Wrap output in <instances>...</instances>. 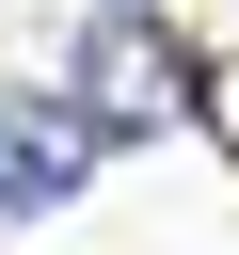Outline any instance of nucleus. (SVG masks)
<instances>
[{
	"instance_id": "f257e3e1",
	"label": "nucleus",
	"mask_w": 239,
	"mask_h": 255,
	"mask_svg": "<svg viewBox=\"0 0 239 255\" xmlns=\"http://www.w3.org/2000/svg\"><path fill=\"white\" fill-rule=\"evenodd\" d=\"M96 112L80 96H48V80H0V223H48V207H80V175H96Z\"/></svg>"
},
{
	"instance_id": "f03ea898",
	"label": "nucleus",
	"mask_w": 239,
	"mask_h": 255,
	"mask_svg": "<svg viewBox=\"0 0 239 255\" xmlns=\"http://www.w3.org/2000/svg\"><path fill=\"white\" fill-rule=\"evenodd\" d=\"M80 80H96L80 112H96V128H127V143L191 128V48H175L159 16H96V32H80Z\"/></svg>"
},
{
	"instance_id": "7ed1b4c3",
	"label": "nucleus",
	"mask_w": 239,
	"mask_h": 255,
	"mask_svg": "<svg viewBox=\"0 0 239 255\" xmlns=\"http://www.w3.org/2000/svg\"><path fill=\"white\" fill-rule=\"evenodd\" d=\"M112 16H143V0H112Z\"/></svg>"
}]
</instances>
